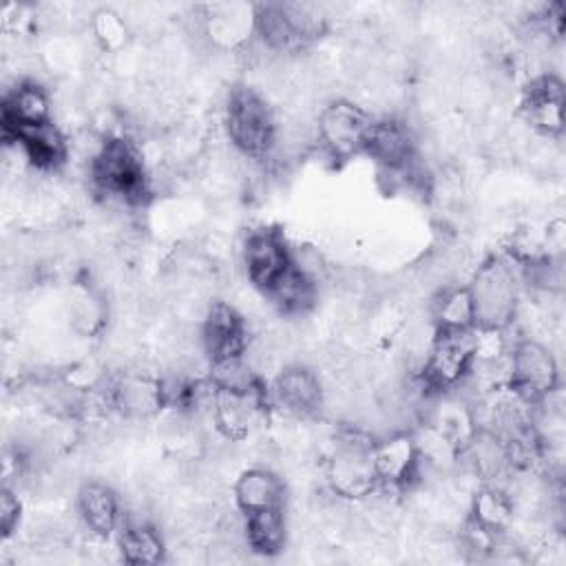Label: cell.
Returning a JSON list of instances; mask_svg holds the SVG:
<instances>
[{
  "mask_svg": "<svg viewBox=\"0 0 566 566\" xmlns=\"http://www.w3.org/2000/svg\"><path fill=\"white\" fill-rule=\"evenodd\" d=\"M95 33L104 42V46H115L124 40L126 27L117 13L111 11H99L95 15Z\"/></svg>",
  "mask_w": 566,
  "mask_h": 566,
  "instance_id": "26",
  "label": "cell"
},
{
  "mask_svg": "<svg viewBox=\"0 0 566 566\" xmlns=\"http://www.w3.org/2000/svg\"><path fill=\"white\" fill-rule=\"evenodd\" d=\"M117 546L128 564H159L166 553V544L153 524L126 515L117 526Z\"/></svg>",
  "mask_w": 566,
  "mask_h": 566,
  "instance_id": "20",
  "label": "cell"
},
{
  "mask_svg": "<svg viewBox=\"0 0 566 566\" xmlns=\"http://www.w3.org/2000/svg\"><path fill=\"white\" fill-rule=\"evenodd\" d=\"M431 323L433 329H473L475 312L467 285H449L438 290L431 303Z\"/></svg>",
  "mask_w": 566,
  "mask_h": 566,
  "instance_id": "23",
  "label": "cell"
},
{
  "mask_svg": "<svg viewBox=\"0 0 566 566\" xmlns=\"http://www.w3.org/2000/svg\"><path fill=\"white\" fill-rule=\"evenodd\" d=\"M51 122V99L35 82H20L2 102V130L40 126Z\"/></svg>",
  "mask_w": 566,
  "mask_h": 566,
  "instance_id": "17",
  "label": "cell"
},
{
  "mask_svg": "<svg viewBox=\"0 0 566 566\" xmlns=\"http://www.w3.org/2000/svg\"><path fill=\"white\" fill-rule=\"evenodd\" d=\"M265 296L276 305L281 314L298 316L314 307L318 296V281L290 263L287 270L270 285Z\"/></svg>",
  "mask_w": 566,
  "mask_h": 566,
  "instance_id": "18",
  "label": "cell"
},
{
  "mask_svg": "<svg viewBox=\"0 0 566 566\" xmlns=\"http://www.w3.org/2000/svg\"><path fill=\"white\" fill-rule=\"evenodd\" d=\"M467 287L473 301L475 327H506L515 321L517 274L511 261L486 259L473 270Z\"/></svg>",
  "mask_w": 566,
  "mask_h": 566,
  "instance_id": "4",
  "label": "cell"
},
{
  "mask_svg": "<svg viewBox=\"0 0 566 566\" xmlns=\"http://www.w3.org/2000/svg\"><path fill=\"white\" fill-rule=\"evenodd\" d=\"M292 263V250L276 230H252L243 245V265L248 281L263 294Z\"/></svg>",
  "mask_w": 566,
  "mask_h": 566,
  "instance_id": "12",
  "label": "cell"
},
{
  "mask_svg": "<svg viewBox=\"0 0 566 566\" xmlns=\"http://www.w3.org/2000/svg\"><path fill=\"white\" fill-rule=\"evenodd\" d=\"M374 438L360 427H347L334 442L327 460V484L340 500H365L376 486L378 478L371 464Z\"/></svg>",
  "mask_w": 566,
  "mask_h": 566,
  "instance_id": "3",
  "label": "cell"
},
{
  "mask_svg": "<svg viewBox=\"0 0 566 566\" xmlns=\"http://www.w3.org/2000/svg\"><path fill=\"white\" fill-rule=\"evenodd\" d=\"M559 385L553 354L537 340L520 338L509 354V387L528 402H539Z\"/></svg>",
  "mask_w": 566,
  "mask_h": 566,
  "instance_id": "7",
  "label": "cell"
},
{
  "mask_svg": "<svg viewBox=\"0 0 566 566\" xmlns=\"http://www.w3.org/2000/svg\"><path fill=\"white\" fill-rule=\"evenodd\" d=\"M268 391L263 387L254 391H219L212 409L214 431L230 442L248 438L265 418Z\"/></svg>",
  "mask_w": 566,
  "mask_h": 566,
  "instance_id": "8",
  "label": "cell"
},
{
  "mask_svg": "<svg viewBox=\"0 0 566 566\" xmlns=\"http://www.w3.org/2000/svg\"><path fill=\"white\" fill-rule=\"evenodd\" d=\"M223 126L239 155L248 159H265L274 146L276 113L254 88L234 86L226 102Z\"/></svg>",
  "mask_w": 566,
  "mask_h": 566,
  "instance_id": "2",
  "label": "cell"
},
{
  "mask_svg": "<svg viewBox=\"0 0 566 566\" xmlns=\"http://www.w3.org/2000/svg\"><path fill=\"white\" fill-rule=\"evenodd\" d=\"M433 334L422 360L420 382L429 394H444L469 374L473 363V329H433Z\"/></svg>",
  "mask_w": 566,
  "mask_h": 566,
  "instance_id": "5",
  "label": "cell"
},
{
  "mask_svg": "<svg viewBox=\"0 0 566 566\" xmlns=\"http://www.w3.org/2000/svg\"><path fill=\"white\" fill-rule=\"evenodd\" d=\"M371 119L363 106L349 99H332L318 111L316 142L332 159H347L365 150Z\"/></svg>",
  "mask_w": 566,
  "mask_h": 566,
  "instance_id": "6",
  "label": "cell"
},
{
  "mask_svg": "<svg viewBox=\"0 0 566 566\" xmlns=\"http://www.w3.org/2000/svg\"><path fill=\"white\" fill-rule=\"evenodd\" d=\"M75 509L80 524L95 537H108L122 522V502L104 482H84L77 489Z\"/></svg>",
  "mask_w": 566,
  "mask_h": 566,
  "instance_id": "15",
  "label": "cell"
},
{
  "mask_svg": "<svg viewBox=\"0 0 566 566\" xmlns=\"http://www.w3.org/2000/svg\"><path fill=\"white\" fill-rule=\"evenodd\" d=\"M99 195L122 206H142L150 195V175L139 148L126 137H106L88 164Z\"/></svg>",
  "mask_w": 566,
  "mask_h": 566,
  "instance_id": "1",
  "label": "cell"
},
{
  "mask_svg": "<svg viewBox=\"0 0 566 566\" xmlns=\"http://www.w3.org/2000/svg\"><path fill=\"white\" fill-rule=\"evenodd\" d=\"M199 334L210 363L241 356L250 343L245 318L226 301H212L206 307Z\"/></svg>",
  "mask_w": 566,
  "mask_h": 566,
  "instance_id": "10",
  "label": "cell"
},
{
  "mask_svg": "<svg viewBox=\"0 0 566 566\" xmlns=\"http://www.w3.org/2000/svg\"><path fill=\"white\" fill-rule=\"evenodd\" d=\"M254 35L274 53H296L301 42L285 2H265L254 7Z\"/></svg>",
  "mask_w": 566,
  "mask_h": 566,
  "instance_id": "19",
  "label": "cell"
},
{
  "mask_svg": "<svg viewBox=\"0 0 566 566\" xmlns=\"http://www.w3.org/2000/svg\"><path fill=\"white\" fill-rule=\"evenodd\" d=\"M285 486L281 478L268 467H250L239 473L232 486V502L239 513H254L263 509L283 506Z\"/></svg>",
  "mask_w": 566,
  "mask_h": 566,
  "instance_id": "16",
  "label": "cell"
},
{
  "mask_svg": "<svg viewBox=\"0 0 566 566\" xmlns=\"http://www.w3.org/2000/svg\"><path fill=\"white\" fill-rule=\"evenodd\" d=\"M285 535H287V528H285L283 506L263 509V511L243 515V542L256 555L272 557L281 553L285 546Z\"/></svg>",
  "mask_w": 566,
  "mask_h": 566,
  "instance_id": "21",
  "label": "cell"
},
{
  "mask_svg": "<svg viewBox=\"0 0 566 566\" xmlns=\"http://www.w3.org/2000/svg\"><path fill=\"white\" fill-rule=\"evenodd\" d=\"M513 509H515L513 497L504 486L482 482V486L471 497L469 520H473L482 528L500 535L511 526Z\"/></svg>",
  "mask_w": 566,
  "mask_h": 566,
  "instance_id": "22",
  "label": "cell"
},
{
  "mask_svg": "<svg viewBox=\"0 0 566 566\" xmlns=\"http://www.w3.org/2000/svg\"><path fill=\"white\" fill-rule=\"evenodd\" d=\"M564 84L553 73L537 75L522 95L526 122L542 135H559L564 130Z\"/></svg>",
  "mask_w": 566,
  "mask_h": 566,
  "instance_id": "13",
  "label": "cell"
},
{
  "mask_svg": "<svg viewBox=\"0 0 566 566\" xmlns=\"http://www.w3.org/2000/svg\"><path fill=\"white\" fill-rule=\"evenodd\" d=\"M206 376L219 391H254V389L263 387L259 374L245 360L243 354L232 356V358L212 360Z\"/></svg>",
  "mask_w": 566,
  "mask_h": 566,
  "instance_id": "24",
  "label": "cell"
},
{
  "mask_svg": "<svg viewBox=\"0 0 566 566\" xmlns=\"http://www.w3.org/2000/svg\"><path fill=\"white\" fill-rule=\"evenodd\" d=\"M371 159H376L385 170L402 168L416 157V137L402 119L380 117L371 119L365 150Z\"/></svg>",
  "mask_w": 566,
  "mask_h": 566,
  "instance_id": "14",
  "label": "cell"
},
{
  "mask_svg": "<svg viewBox=\"0 0 566 566\" xmlns=\"http://www.w3.org/2000/svg\"><path fill=\"white\" fill-rule=\"evenodd\" d=\"M371 464L380 486L407 489L420 475V458L411 431H391L371 447Z\"/></svg>",
  "mask_w": 566,
  "mask_h": 566,
  "instance_id": "9",
  "label": "cell"
},
{
  "mask_svg": "<svg viewBox=\"0 0 566 566\" xmlns=\"http://www.w3.org/2000/svg\"><path fill=\"white\" fill-rule=\"evenodd\" d=\"M20 497L18 491H13L11 486H4L0 493V531L4 537H11V533L18 528L20 524Z\"/></svg>",
  "mask_w": 566,
  "mask_h": 566,
  "instance_id": "25",
  "label": "cell"
},
{
  "mask_svg": "<svg viewBox=\"0 0 566 566\" xmlns=\"http://www.w3.org/2000/svg\"><path fill=\"white\" fill-rule=\"evenodd\" d=\"M270 398L287 416L307 418L318 413V409L325 405V387L314 369L296 363L283 367L274 376Z\"/></svg>",
  "mask_w": 566,
  "mask_h": 566,
  "instance_id": "11",
  "label": "cell"
}]
</instances>
